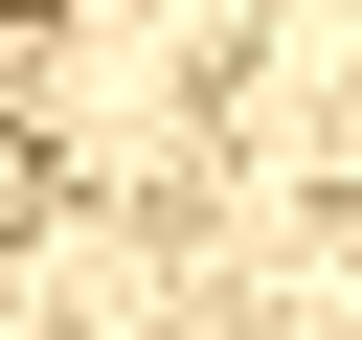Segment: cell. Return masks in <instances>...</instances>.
<instances>
[{
	"label": "cell",
	"mask_w": 362,
	"mask_h": 340,
	"mask_svg": "<svg viewBox=\"0 0 362 340\" xmlns=\"http://www.w3.org/2000/svg\"><path fill=\"white\" fill-rule=\"evenodd\" d=\"M23 204H45V159H23V136H0V227H23Z\"/></svg>",
	"instance_id": "cell-1"
},
{
	"label": "cell",
	"mask_w": 362,
	"mask_h": 340,
	"mask_svg": "<svg viewBox=\"0 0 362 340\" xmlns=\"http://www.w3.org/2000/svg\"><path fill=\"white\" fill-rule=\"evenodd\" d=\"M0 23H68V0H0Z\"/></svg>",
	"instance_id": "cell-2"
}]
</instances>
